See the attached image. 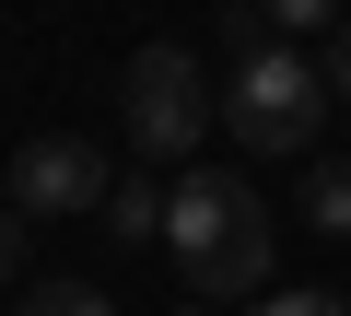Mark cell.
I'll return each instance as SVG.
<instances>
[{
  "label": "cell",
  "instance_id": "cell-3",
  "mask_svg": "<svg viewBox=\"0 0 351 316\" xmlns=\"http://www.w3.org/2000/svg\"><path fill=\"white\" fill-rule=\"evenodd\" d=\"M117 117H129V141H141V165H176V152H199V129H211L223 106H211L199 59L164 36V47H129V71H117Z\"/></svg>",
  "mask_w": 351,
  "mask_h": 316
},
{
  "label": "cell",
  "instance_id": "cell-1",
  "mask_svg": "<svg viewBox=\"0 0 351 316\" xmlns=\"http://www.w3.org/2000/svg\"><path fill=\"white\" fill-rule=\"evenodd\" d=\"M164 246H176V269H188L199 304H258V281L281 258V223H269L258 176H211L199 165V176L164 188Z\"/></svg>",
  "mask_w": 351,
  "mask_h": 316
},
{
  "label": "cell",
  "instance_id": "cell-8",
  "mask_svg": "<svg viewBox=\"0 0 351 316\" xmlns=\"http://www.w3.org/2000/svg\"><path fill=\"white\" fill-rule=\"evenodd\" d=\"M258 12H269V36H339L351 0H258Z\"/></svg>",
  "mask_w": 351,
  "mask_h": 316
},
{
  "label": "cell",
  "instance_id": "cell-5",
  "mask_svg": "<svg viewBox=\"0 0 351 316\" xmlns=\"http://www.w3.org/2000/svg\"><path fill=\"white\" fill-rule=\"evenodd\" d=\"M94 223H106L117 246H152V234H164V176H106Z\"/></svg>",
  "mask_w": 351,
  "mask_h": 316
},
{
  "label": "cell",
  "instance_id": "cell-4",
  "mask_svg": "<svg viewBox=\"0 0 351 316\" xmlns=\"http://www.w3.org/2000/svg\"><path fill=\"white\" fill-rule=\"evenodd\" d=\"M94 199H106V152H94V141L36 129V141L12 152V211H24V223H71V211H94Z\"/></svg>",
  "mask_w": 351,
  "mask_h": 316
},
{
  "label": "cell",
  "instance_id": "cell-7",
  "mask_svg": "<svg viewBox=\"0 0 351 316\" xmlns=\"http://www.w3.org/2000/svg\"><path fill=\"white\" fill-rule=\"evenodd\" d=\"M304 223L316 234H351V165H316L304 176Z\"/></svg>",
  "mask_w": 351,
  "mask_h": 316
},
{
  "label": "cell",
  "instance_id": "cell-2",
  "mask_svg": "<svg viewBox=\"0 0 351 316\" xmlns=\"http://www.w3.org/2000/svg\"><path fill=\"white\" fill-rule=\"evenodd\" d=\"M223 129H234L246 152H316V129H328V71L293 59V47L234 59V82H223Z\"/></svg>",
  "mask_w": 351,
  "mask_h": 316
},
{
  "label": "cell",
  "instance_id": "cell-10",
  "mask_svg": "<svg viewBox=\"0 0 351 316\" xmlns=\"http://www.w3.org/2000/svg\"><path fill=\"white\" fill-rule=\"evenodd\" d=\"M24 234H36V223H24L12 199H0V281H24Z\"/></svg>",
  "mask_w": 351,
  "mask_h": 316
},
{
  "label": "cell",
  "instance_id": "cell-11",
  "mask_svg": "<svg viewBox=\"0 0 351 316\" xmlns=\"http://www.w3.org/2000/svg\"><path fill=\"white\" fill-rule=\"evenodd\" d=\"M316 71H328V94H351V12H339V36L316 47Z\"/></svg>",
  "mask_w": 351,
  "mask_h": 316
},
{
  "label": "cell",
  "instance_id": "cell-6",
  "mask_svg": "<svg viewBox=\"0 0 351 316\" xmlns=\"http://www.w3.org/2000/svg\"><path fill=\"white\" fill-rule=\"evenodd\" d=\"M12 316H117V304H106L94 281H36V269H24V281H12Z\"/></svg>",
  "mask_w": 351,
  "mask_h": 316
},
{
  "label": "cell",
  "instance_id": "cell-12",
  "mask_svg": "<svg viewBox=\"0 0 351 316\" xmlns=\"http://www.w3.org/2000/svg\"><path fill=\"white\" fill-rule=\"evenodd\" d=\"M176 316H211V304H199V293H188V304H176Z\"/></svg>",
  "mask_w": 351,
  "mask_h": 316
},
{
  "label": "cell",
  "instance_id": "cell-9",
  "mask_svg": "<svg viewBox=\"0 0 351 316\" xmlns=\"http://www.w3.org/2000/svg\"><path fill=\"white\" fill-rule=\"evenodd\" d=\"M246 316H351V293H316V281H281V293H258Z\"/></svg>",
  "mask_w": 351,
  "mask_h": 316
}]
</instances>
